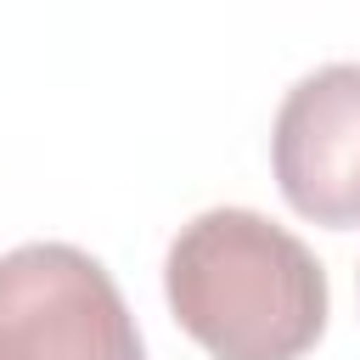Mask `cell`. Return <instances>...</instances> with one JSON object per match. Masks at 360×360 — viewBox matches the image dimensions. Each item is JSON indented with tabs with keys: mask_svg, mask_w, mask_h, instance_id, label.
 Segmentation results:
<instances>
[{
	"mask_svg": "<svg viewBox=\"0 0 360 360\" xmlns=\"http://www.w3.org/2000/svg\"><path fill=\"white\" fill-rule=\"evenodd\" d=\"M0 360H146V349L101 259L22 242L0 253Z\"/></svg>",
	"mask_w": 360,
	"mask_h": 360,
	"instance_id": "obj_2",
	"label": "cell"
},
{
	"mask_svg": "<svg viewBox=\"0 0 360 360\" xmlns=\"http://www.w3.org/2000/svg\"><path fill=\"white\" fill-rule=\"evenodd\" d=\"M270 158L292 214L332 231L360 225V62H326L281 96Z\"/></svg>",
	"mask_w": 360,
	"mask_h": 360,
	"instance_id": "obj_3",
	"label": "cell"
},
{
	"mask_svg": "<svg viewBox=\"0 0 360 360\" xmlns=\"http://www.w3.org/2000/svg\"><path fill=\"white\" fill-rule=\"evenodd\" d=\"M174 321L214 360H298L326 332V270L276 219L208 208L180 225L163 259Z\"/></svg>",
	"mask_w": 360,
	"mask_h": 360,
	"instance_id": "obj_1",
	"label": "cell"
}]
</instances>
